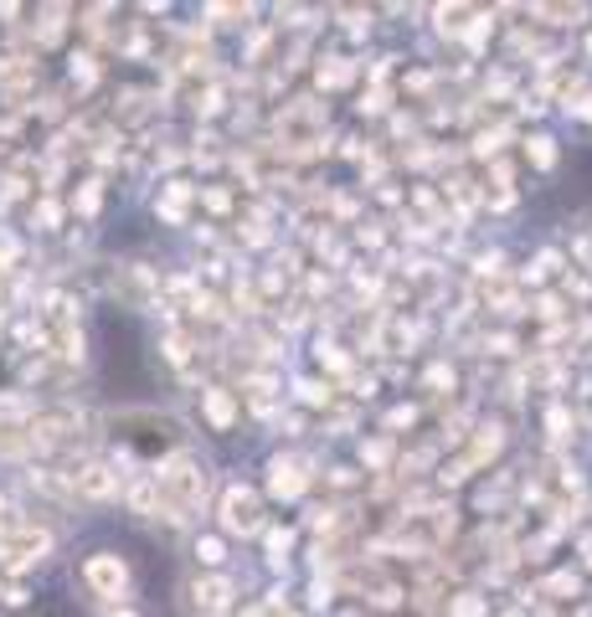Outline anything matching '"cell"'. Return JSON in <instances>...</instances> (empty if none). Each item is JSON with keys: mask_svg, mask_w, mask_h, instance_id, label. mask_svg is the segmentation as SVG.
I'll use <instances>...</instances> for the list:
<instances>
[{"mask_svg": "<svg viewBox=\"0 0 592 617\" xmlns=\"http://www.w3.org/2000/svg\"><path fill=\"white\" fill-rule=\"evenodd\" d=\"M155 494H160V510L170 519H191L202 510V494H206V468L196 453H170L160 473H155Z\"/></svg>", "mask_w": 592, "mask_h": 617, "instance_id": "1", "label": "cell"}, {"mask_svg": "<svg viewBox=\"0 0 592 617\" xmlns=\"http://www.w3.org/2000/svg\"><path fill=\"white\" fill-rule=\"evenodd\" d=\"M129 582H135V571H129V556L124 551H93L83 561V586L93 597L124 602L129 597Z\"/></svg>", "mask_w": 592, "mask_h": 617, "instance_id": "2", "label": "cell"}, {"mask_svg": "<svg viewBox=\"0 0 592 617\" xmlns=\"http://www.w3.org/2000/svg\"><path fill=\"white\" fill-rule=\"evenodd\" d=\"M47 535L42 530H21V535H11V540H0V561H5V567H32V561H42V556H47Z\"/></svg>", "mask_w": 592, "mask_h": 617, "instance_id": "3", "label": "cell"}, {"mask_svg": "<svg viewBox=\"0 0 592 617\" xmlns=\"http://www.w3.org/2000/svg\"><path fill=\"white\" fill-rule=\"evenodd\" d=\"M258 515H263V504H258L253 489H232V494H227V515H221V525H227V530H258Z\"/></svg>", "mask_w": 592, "mask_h": 617, "instance_id": "4", "label": "cell"}, {"mask_svg": "<svg viewBox=\"0 0 592 617\" xmlns=\"http://www.w3.org/2000/svg\"><path fill=\"white\" fill-rule=\"evenodd\" d=\"M191 592H196V613L217 617L221 607H227V592H232V582H196Z\"/></svg>", "mask_w": 592, "mask_h": 617, "instance_id": "5", "label": "cell"}, {"mask_svg": "<svg viewBox=\"0 0 592 617\" xmlns=\"http://www.w3.org/2000/svg\"><path fill=\"white\" fill-rule=\"evenodd\" d=\"M78 484H83V494H93V500H103V494H109V489H114V479H109V468H83V479H78Z\"/></svg>", "mask_w": 592, "mask_h": 617, "instance_id": "6", "label": "cell"}]
</instances>
